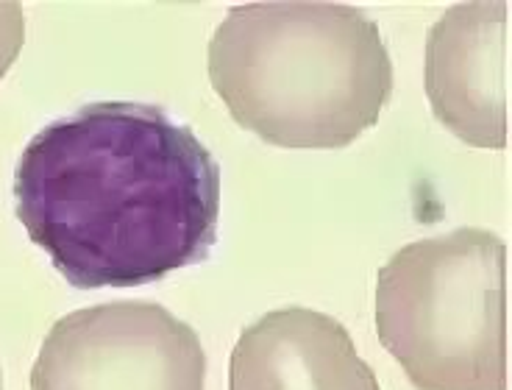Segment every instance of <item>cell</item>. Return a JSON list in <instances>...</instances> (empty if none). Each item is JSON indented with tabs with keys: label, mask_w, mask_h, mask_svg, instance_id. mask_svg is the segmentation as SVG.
<instances>
[{
	"label": "cell",
	"mask_w": 512,
	"mask_h": 390,
	"mask_svg": "<svg viewBox=\"0 0 512 390\" xmlns=\"http://www.w3.org/2000/svg\"><path fill=\"white\" fill-rule=\"evenodd\" d=\"M206 351L190 324L154 301L67 312L48 329L31 390H204Z\"/></svg>",
	"instance_id": "4"
},
{
	"label": "cell",
	"mask_w": 512,
	"mask_h": 390,
	"mask_svg": "<svg viewBox=\"0 0 512 390\" xmlns=\"http://www.w3.org/2000/svg\"><path fill=\"white\" fill-rule=\"evenodd\" d=\"M229 390H382L346 326L326 312L282 307L234 343Z\"/></svg>",
	"instance_id": "6"
},
{
	"label": "cell",
	"mask_w": 512,
	"mask_h": 390,
	"mask_svg": "<svg viewBox=\"0 0 512 390\" xmlns=\"http://www.w3.org/2000/svg\"><path fill=\"white\" fill-rule=\"evenodd\" d=\"M507 3H457L426 39V95L462 143L507 145Z\"/></svg>",
	"instance_id": "5"
},
{
	"label": "cell",
	"mask_w": 512,
	"mask_h": 390,
	"mask_svg": "<svg viewBox=\"0 0 512 390\" xmlns=\"http://www.w3.org/2000/svg\"><path fill=\"white\" fill-rule=\"evenodd\" d=\"M376 335L418 390H507V246L462 226L376 273Z\"/></svg>",
	"instance_id": "3"
},
{
	"label": "cell",
	"mask_w": 512,
	"mask_h": 390,
	"mask_svg": "<svg viewBox=\"0 0 512 390\" xmlns=\"http://www.w3.org/2000/svg\"><path fill=\"white\" fill-rule=\"evenodd\" d=\"M26 39V17L20 3H0V78L12 67Z\"/></svg>",
	"instance_id": "7"
},
{
	"label": "cell",
	"mask_w": 512,
	"mask_h": 390,
	"mask_svg": "<svg viewBox=\"0 0 512 390\" xmlns=\"http://www.w3.org/2000/svg\"><path fill=\"white\" fill-rule=\"evenodd\" d=\"M0 390H3V374H0Z\"/></svg>",
	"instance_id": "8"
},
{
	"label": "cell",
	"mask_w": 512,
	"mask_h": 390,
	"mask_svg": "<svg viewBox=\"0 0 512 390\" xmlns=\"http://www.w3.org/2000/svg\"><path fill=\"white\" fill-rule=\"evenodd\" d=\"M14 212L67 285H151L209 257L220 165L162 106L95 101L28 140Z\"/></svg>",
	"instance_id": "1"
},
{
	"label": "cell",
	"mask_w": 512,
	"mask_h": 390,
	"mask_svg": "<svg viewBox=\"0 0 512 390\" xmlns=\"http://www.w3.org/2000/svg\"><path fill=\"white\" fill-rule=\"evenodd\" d=\"M206 70L234 123L279 148H346L393 95L379 26L346 3L234 6Z\"/></svg>",
	"instance_id": "2"
}]
</instances>
